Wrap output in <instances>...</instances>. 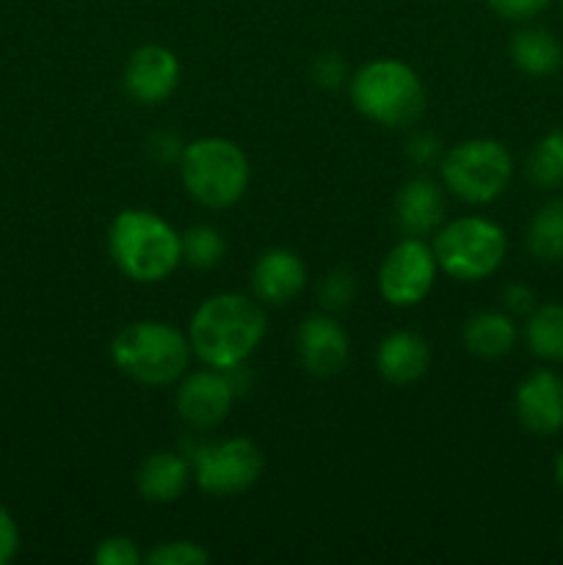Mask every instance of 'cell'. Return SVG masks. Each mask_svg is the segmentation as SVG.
<instances>
[{
	"label": "cell",
	"instance_id": "cell-1",
	"mask_svg": "<svg viewBox=\"0 0 563 565\" xmlns=\"http://www.w3.org/2000/svg\"><path fill=\"white\" fill-rule=\"evenodd\" d=\"M265 337V312L237 292L210 296L193 312L188 342L199 362L215 370H235L257 351Z\"/></svg>",
	"mask_w": 563,
	"mask_h": 565
},
{
	"label": "cell",
	"instance_id": "cell-2",
	"mask_svg": "<svg viewBox=\"0 0 563 565\" xmlns=\"http://www.w3.org/2000/svg\"><path fill=\"white\" fill-rule=\"evenodd\" d=\"M108 243L121 274L136 281H163L182 263L180 235L149 210H121Z\"/></svg>",
	"mask_w": 563,
	"mask_h": 565
},
{
	"label": "cell",
	"instance_id": "cell-3",
	"mask_svg": "<svg viewBox=\"0 0 563 565\" xmlns=\"http://www.w3.org/2000/svg\"><path fill=\"white\" fill-rule=\"evenodd\" d=\"M353 108L384 127L414 125L425 110V88L417 72L395 58L364 64L351 77Z\"/></svg>",
	"mask_w": 563,
	"mask_h": 565
},
{
	"label": "cell",
	"instance_id": "cell-4",
	"mask_svg": "<svg viewBox=\"0 0 563 565\" xmlns=\"http://www.w3.org/2000/svg\"><path fill=\"white\" fill-rule=\"evenodd\" d=\"M191 342L160 320H141L116 334L110 359L132 381L147 386H169L191 362Z\"/></svg>",
	"mask_w": 563,
	"mask_h": 565
},
{
	"label": "cell",
	"instance_id": "cell-5",
	"mask_svg": "<svg viewBox=\"0 0 563 565\" xmlns=\"http://www.w3.org/2000/svg\"><path fill=\"white\" fill-rule=\"evenodd\" d=\"M180 171L185 191L204 207H230L248 185L246 154L226 138H199L185 143Z\"/></svg>",
	"mask_w": 563,
	"mask_h": 565
},
{
	"label": "cell",
	"instance_id": "cell-6",
	"mask_svg": "<svg viewBox=\"0 0 563 565\" xmlns=\"http://www.w3.org/2000/svg\"><path fill=\"white\" fill-rule=\"evenodd\" d=\"M506 232L495 221L467 215L442 226L434 241L436 268L458 281H478L495 274L506 259Z\"/></svg>",
	"mask_w": 563,
	"mask_h": 565
},
{
	"label": "cell",
	"instance_id": "cell-7",
	"mask_svg": "<svg viewBox=\"0 0 563 565\" xmlns=\"http://www.w3.org/2000/svg\"><path fill=\"white\" fill-rule=\"evenodd\" d=\"M442 182L467 204H489L513 177L511 152L495 138H469L453 147L439 163Z\"/></svg>",
	"mask_w": 563,
	"mask_h": 565
},
{
	"label": "cell",
	"instance_id": "cell-8",
	"mask_svg": "<svg viewBox=\"0 0 563 565\" xmlns=\"http://www.w3.org/2000/svg\"><path fill=\"white\" fill-rule=\"evenodd\" d=\"M263 472V456L248 439H226L199 447L193 456V478L208 494L226 497L246 491Z\"/></svg>",
	"mask_w": 563,
	"mask_h": 565
},
{
	"label": "cell",
	"instance_id": "cell-9",
	"mask_svg": "<svg viewBox=\"0 0 563 565\" xmlns=\"http://www.w3.org/2000/svg\"><path fill=\"white\" fill-rule=\"evenodd\" d=\"M436 279L434 252L419 237H406L384 257L379 290L392 307H414L431 292Z\"/></svg>",
	"mask_w": 563,
	"mask_h": 565
},
{
	"label": "cell",
	"instance_id": "cell-10",
	"mask_svg": "<svg viewBox=\"0 0 563 565\" xmlns=\"http://www.w3.org/2000/svg\"><path fill=\"white\" fill-rule=\"evenodd\" d=\"M237 395V384L230 370H199L188 375L177 390V412L191 428H215L230 414L232 401Z\"/></svg>",
	"mask_w": 563,
	"mask_h": 565
},
{
	"label": "cell",
	"instance_id": "cell-11",
	"mask_svg": "<svg viewBox=\"0 0 563 565\" xmlns=\"http://www.w3.org/2000/svg\"><path fill=\"white\" fill-rule=\"evenodd\" d=\"M180 83V61L163 44H144L125 66V88L136 103L158 105Z\"/></svg>",
	"mask_w": 563,
	"mask_h": 565
},
{
	"label": "cell",
	"instance_id": "cell-12",
	"mask_svg": "<svg viewBox=\"0 0 563 565\" xmlns=\"http://www.w3.org/2000/svg\"><path fill=\"white\" fill-rule=\"evenodd\" d=\"M296 345L304 370L318 379H331L340 373L348 362V351H351L346 329L329 315H312L304 320L298 326Z\"/></svg>",
	"mask_w": 563,
	"mask_h": 565
},
{
	"label": "cell",
	"instance_id": "cell-13",
	"mask_svg": "<svg viewBox=\"0 0 563 565\" xmlns=\"http://www.w3.org/2000/svg\"><path fill=\"white\" fill-rule=\"evenodd\" d=\"M517 417L524 430L552 436L563 428V379L552 370L528 375L517 390Z\"/></svg>",
	"mask_w": 563,
	"mask_h": 565
},
{
	"label": "cell",
	"instance_id": "cell-14",
	"mask_svg": "<svg viewBox=\"0 0 563 565\" xmlns=\"http://www.w3.org/2000/svg\"><path fill=\"white\" fill-rule=\"evenodd\" d=\"M304 281H307V268L298 254L287 248H270L254 263L252 290L263 303H274V307L287 303L304 290Z\"/></svg>",
	"mask_w": 563,
	"mask_h": 565
},
{
	"label": "cell",
	"instance_id": "cell-15",
	"mask_svg": "<svg viewBox=\"0 0 563 565\" xmlns=\"http://www.w3.org/2000/svg\"><path fill=\"white\" fill-rule=\"evenodd\" d=\"M395 218L408 237L431 235L445 218V196H442L439 185L425 180V177L408 180L397 191Z\"/></svg>",
	"mask_w": 563,
	"mask_h": 565
},
{
	"label": "cell",
	"instance_id": "cell-16",
	"mask_svg": "<svg viewBox=\"0 0 563 565\" xmlns=\"http://www.w3.org/2000/svg\"><path fill=\"white\" fill-rule=\"evenodd\" d=\"M375 364L390 384H412V381L423 379V373L428 370L431 348L414 331H392L381 340Z\"/></svg>",
	"mask_w": 563,
	"mask_h": 565
},
{
	"label": "cell",
	"instance_id": "cell-17",
	"mask_svg": "<svg viewBox=\"0 0 563 565\" xmlns=\"http://www.w3.org/2000/svg\"><path fill=\"white\" fill-rule=\"evenodd\" d=\"M191 480V463L169 450L152 452L136 475L138 494L149 502H174Z\"/></svg>",
	"mask_w": 563,
	"mask_h": 565
},
{
	"label": "cell",
	"instance_id": "cell-18",
	"mask_svg": "<svg viewBox=\"0 0 563 565\" xmlns=\"http://www.w3.org/2000/svg\"><path fill=\"white\" fill-rule=\"evenodd\" d=\"M511 61L524 75L546 77L561 70L563 47L546 28H522L511 39Z\"/></svg>",
	"mask_w": 563,
	"mask_h": 565
},
{
	"label": "cell",
	"instance_id": "cell-19",
	"mask_svg": "<svg viewBox=\"0 0 563 565\" xmlns=\"http://www.w3.org/2000/svg\"><path fill=\"white\" fill-rule=\"evenodd\" d=\"M464 345L480 359H500L517 345V326L502 312L472 315L464 326Z\"/></svg>",
	"mask_w": 563,
	"mask_h": 565
},
{
	"label": "cell",
	"instance_id": "cell-20",
	"mask_svg": "<svg viewBox=\"0 0 563 565\" xmlns=\"http://www.w3.org/2000/svg\"><path fill=\"white\" fill-rule=\"evenodd\" d=\"M528 252L539 263H561L563 259V199H552L528 226Z\"/></svg>",
	"mask_w": 563,
	"mask_h": 565
},
{
	"label": "cell",
	"instance_id": "cell-21",
	"mask_svg": "<svg viewBox=\"0 0 563 565\" xmlns=\"http://www.w3.org/2000/svg\"><path fill=\"white\" fill-rule=\"evenodd\" d=\"M530 351L544 362H563V303H544L530 312L524 326Z\"/></svg>",
	"mask_w": 563,
	"mask_h": 565
},
{
	"label": "cell",
	"instance_id": "cell-22",
	"mask_svg": "<svg viewBox=\"0 0 563 565\" xmlns=\"http://www.w3.org/2000/svg\"><path fill=\"white\" fill-rule=\"evenodd\" d=\"M528 177L539 188L563 185V130H552L541 138L528 158Z\"/></svg>",
	"mask_w": 563,
	"mask_h": 565
},
{
	"label": "cell",
	"instance_id": "cell-23",
	"mask_svg": "<svg viewBox=\"0 0 563 565\" xmlns=\"http://www.w3.org/2000/svg\"><path fill=\"white\" fill-rule=\"evenodd\" d=\"M182 243V263L193 265V268H215L224 259L226 243L215 226L199 224L191 226L185 235H180Z\"/></svg>",
	"mask_w": 563,
	"mask_h": 565
},
{
	"label": "cell",
	"instance_id": "cell-24",
	"mask_svg": "<svg viewBox=\"0 0 563 565\" xmlns=\"http://www.w3.org/2000/svg\"><path fill=\"white\" fill-rule=\"evenodd\" d=\"M320 307L326 312H340V309L351 307L357 298V279L348 270H331L323 281H320Z\"/></svg>",
	"mask_w": 563,
	"mask_h": 565
},
{
	"label": "cell",
	"instance_id": "cell-25",
	"mask_svg": "<svg viewBox=\"0 0 563 565\" xmlns=\"http://www.w3.org/2000/svg\"><path fill=\"white\" fill-rule=\"evenodd\" d=\"M152 565H204L210 561L208 552L191 541H169V544L155 546L147 555Z\"/></svg>",
	"mask_w": 563,
	"mask_h": 565
},
{
	"label": "cell",
	"instance_id": "cell-26",
	"mask_svg": "<svg viewBox=\"0 0 563 565\" xmlns=\"http://www.w3.org/2000/svg\"><path fill=\"white\" fill-rule=\"evenodd\" d=\"M94 563L97 565H138L141 555H138L136 544L125 535H110V539L99 541L94 550Z\"/></svg>",
	"mask_w": 563,
	"mask_h": 565
},
{
	"label": "cell",
	"instance_id": "cell-27",
	"mask_svg": "<svg viewBox=\"0 0 563 565\" xmlns=\"http://www.w3.org/2000/svg\"><path fill=\"white\" fill-rule=\"evenodd\" d=\"M550 3L552 0H489V9L495 11L497 17H502V20L522 22L541 14Z\"/></svg>",
	"mask_w": 563,
	"mask_h": 565
},
{
	"label": "cell",
	"instance_id": "cell-28",
	"mask_svg": "<svg viewBox=\"0 0 563 565\" xmlns=\"http://www.w3.org/2000/svg\"><path fill=\"white\" fill-rule=\"evenodd\" d=\"M312 77L320 88H337L346 81V61L337 53H323L315 58Z\"/></svg>",
	"mask_w": 563,
	"mask_h": 565
},
{
	"label": "cell",
	"instance_id": "cell-29",
	"mask_svg": "<svg viewBox=\"0 0 563 565\" xmlns=\"http://www.w3.org/2000/svg\"><path fill=\"white\" fill-rule=\"evenodd\" d=\"M20 550V530L9 511L0 508V565H6Z\"/></svg>",
	"mask_w": 563,
	"mask_h": 565
},
{
	"label": "cell",
	"instance_id": "cell-30",
	"mask_svg": "<svg viewBox=\"0 0 563 565\" xmlns=\"http://www.w3.org/2000/svg\"><path fill=\"white\" fill-rule=\"evenodd\" d=\"M182 149H185V143H180V138H177L174 132H155V136L149 138V154H152V158H158L160 163L180 160Z\"/></svg>",
	"mask_w": 563,
	"mask_h": 565
},
{
	"label": "cell",
	"instance_id": "cell-31",
	"mask_svg": "<svg viewBox=\"0 0 563 565\" xmlns=\"http://www.w3.org/2000/svg\"><path fill=\"white\" fill-rule=\"evenodd\" d=\"M502 301H506L508 312L530 315L535 309V292L530 290L528 285H511V287H506V296H502Z\"/></svg>",
	"mask_w": 563,
	"mask_h": 565
},
{
	"label": "cell",
	"instance_id": "cell-32",
	"mask_svg": "<svg viewBox=\"0 0 563 565\" xmlns=\"http://www.w3.org/2000/svg\"><path fill=\"white\" fill-rule=\"evenodd\" d=\"M408 158L419 166H428L439 158V141L434 136H414L408 141Z\"/></svg>",
	"mask_w": 563,
	"mask_h": 565
},
{
	"label": "cell",
	"instance_id": "cell-33",
	"mask_svg": "<svg viewBox=\"0 0 563 565\" xmlns=\"http://www.w3.org/2000/svg\"><path fill=\"white\" fill-rule=\"evenodd\" d=\"M555 480H557V486L563 489V450H561V456H557V461H555Z\"/></svg>",
	"mask_w": 563,
	"mask_h": 565
},
{
	"label": "cell",
	"instance_id": "cell-34",
	"mask_svg": "<svg viewBox=\"0 0 563 565\" xmlns=\"http://www.w3.org/2000/svg\"><path fill=\"white\" fill-rule=\"evenodd\" d=\"M561 535H563V530H561Z\"/></svg>",
	"mask_w": 563,
	"mask_h": 565
}]
</instances>
